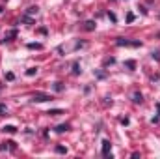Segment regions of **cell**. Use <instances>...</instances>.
Listing matches in <instances>:
<instances>
[{"label":"cell","mask_w":160,"mask_h":159,"mask_svg":"<svg viewBox=\"0 0 160 159\" xmlns=\"http://www.w3.org/2000/svg\"><path fill=\"white\" fill-rule=\"evenodd\" d=\"M56 152H58V154H67V148H63V146H56Z\"/></svg>","instance_id":"obj_8"},{"label":"cell","mask_w":160,"mask_h":159,"mask_svg":"<svg viewBox=\"0 0 160 159\" xmlns=\"http://www.w3.org/2000/svg\"><path fill=\"white\" fill-rule=\"evenodd\" d=\"M142 101H143V96H142L140 92H136V94H134V103H142Z\"/></svg>","instance_id":"obj_5"},{"label":"cell","mask_w":160,"mask_h":159,"mask_svg":"<svg viewBox=\"0 0 160 159\" xmlns=\"http://www.w3.org/2000/svg\"><path fill=\"white\" fill-rule=\"evenodd\" d=\"M26 75H30V77H32V75H36V69H34V68H32V69H28V71H26Z\"/></svg>","instance_id":"obj_11"},{"label":"cell","mask_w":160,"mask_h":159,"mask_svg":"<svg viewBox=\"0 0 160 159\" xmlns=\"http://www.w3.org/2000/svg\"><path fill=\"white\" fill-rule=\"evenodd\" d=\"M110 152H112V144H110V140H102V156L108 157Z\"/></svg>","instance_id":"obj_2"},{"label":"cell","mask_w":160,"mask_h":159,"mask_svg":"<svg viewBox=\"0 0 160 159\" xmlns=\"http://www.w3.org/2000/svg\"><path fill=\"white\" fill-rule=\"evenodd\" d=\"M119 47H140L142 43L140 41H130V40H123V38H118V41H116Z\"/></svg>","instance_id":"obj_1"},{"label":"cell","mask_w":160,"mask_h":159,"mask_svg":"<svg viewBox=\"0 0 160 159\" xmlns=\"http://www.w3.org/2000/svg\"><path fill=\"white\" fill-rule=\"evenodd\" d=\"M127 21H128V23H132V21H134V15H132V13H128V15H127Z\"/></svg>","instance_id":"obj_10"},{"label":"cell","mask_w":160,"mask_h":159,"mask_svg":"<svg viewBox=\"0 0 160 159\" xmlns=\"http://www.w3.org/2000/svg\"><path fill=\"white\" fill-rule=\"evenodd\" d=\"M48 99H52V96H48V94H34V101H48Z\"/></svg>","instance_id":"obj_3"},{"label":"cell","mask_w":160,"mask_h":159,"mask_svg":"<svg viewBox=\"0 0 160 159\" xmlns=\"http://www.w3.org/2000/svg\"><path fill=\"white\" fill-rule=\"evenodd\" d=\"M67 129H69V125H67V123H63V125H58V127H56V131H60V133H63V131H67Z\"/></svg>","instance_id":"obj_6"},{"label":"cell","mask_w":160,"mask_h":159,"mask_svg":"<svg viewBox=\"0 0 160 159\" xmlns=\"http://www.w3.org/2000/svg\"><path fill=\"white\" fill-rule=\"evenodd\" d=\"M93 28H95V23L93 21H88L86 23V30H93Z\"/></svg>","instance_id":"obj_7"},{"label":"cell","mask_w":160,"mask_h":159,"mask_svg":"<svg viewBox=\"0 0 160 159\" xmlns=\"http://www.w3.org/2000/svg\"><path fill=\"white\" fill-rule=\"evenodd\" d=\"M28 47H30V49H41V43H30Z\"/></svg>","instance_id":"obj_9"},{"label":"cell","mask_w":160,"mask_h":159,"mask_svg":"<svg viewBox=\"0 0 160 159\" xmlns=\"http://www.w3.org/2000/svg\"><path fill=\"white\" fill-rule=\"evenodd\" d=\"M2 129H4L6 133H15V131H17V127H15V125H4Z\"/></svg>","instance_id":"obj_4"}]
</instances>
